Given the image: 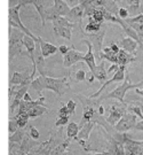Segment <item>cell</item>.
<instances>
[{"label": "cell", "instance_id": "5", "mask_svg": "<svg viewBox=\"0 0 143 155\" xmlns=\"http://www.w3.org/2000/svg\"><path fill=\"white\" fill-rule=\"evenodd\" d=\"M77 24L70 23L64 16L56 17V18L53 20V30L59 36H61L62 38L68 39V40H71L72 31H73V28Z\"/></svg>", "mask_w": 143, "mask_h": 155}, {"label": "cell", "instance_id": "45", "mask_svg": "<svg viewBox=\"0 0 143 155\" xmlns=\"http://www.w3.org/2000/svg\"><path fill=\"white\" fill-rule=\"evenodd\" d=\"M113 1H115V2H116V1H120V0H113Z\"/></svg>", "mask_w": 143, "mask_h": 155}, {"label": "cell", "instance_id": "11", "mask_svg": "<svg viewBox=\"0 0 143 155\" xmlns=\"http://www.w3.org/2000/svg\"><path fill=\"white\" fill-rule=\"evenodd\" d=\"M80 5L84 7L85 16H92L99 7H105L104 0H80Z\"/></svg>", "mask_w": 143, "mask_h": 155}, {"label": "cell", "instance_id": "44", "mask_svg": "<svg viewBox=\"0 0 143 155\" xmlns=\"http://www.w3.org/2000/svg\"><path fill=\"white\" fill-rule=\"evenodd\" d=\"M135 92L138 94H140V95H142L143 97V89L142 90H140V89H135Z\"/></svg>", "mask_w": 143, "mask_h": 155}, {"label": "cell", "instance_id": "40", "mask_svg": "<svg viewBox=\"0 0 143 155\" xmlns=\"http://www.w3.org/2000/svg\"><path fill=\"white\" fill-rule=\"evenodd\" d=\"M104 111H105V109L103 106H99V107H97V114H99V115H104Z\"/></svg>", "mask_w": 143, "mask_h": 155}, {"label": "cell", "instance_id": "7", "mask_svg": "<svg viewBox=\"0 0 143 155\" xmlns=\"http://www.w3.org/2000/svg\"><path fill=\"white\" fill-rule=\"evenodd\" d=\"M127 106H128V104L119 102V101H118V104L111 105L110 108H109V115L104 117L105 121L109 123L110 125L115 127L116 124L118 123V121L121 118V116L125 113H127Z\"/></svg>", "mask_w": 143, "mask_h": 155}, {"label": "cell", "instance_id": "10", "mask_svg": "<svg viewBox=\"0 0 143 155\" xmlns=\"http://www.w3.org/2000/svg\"><path fill=\"white\" fill-rule=\"evenodd\" d=\"M84 55L85 53L83 52H78L77 50H75L73 47L70 48L68 51L65 55H64V59H63V66L65 68H70L73 64H76L77 62H81L84 59Z\"/></svg>", "mask_w": 143, "mask_h": 155}, {"label": "cell", "instance_id": "18", "mask_svg": "<svg viewBox=\"0 0 143 155\" xmlns=\"http://www.w3.org/2000/svg\"><path fill=\"white\" fill-rule=\"evenodd\" d=\"M94 77L97 78V81L104 83L108 78V72L105 70V67H104V60H102L101 63L99 66H96V69H95V72H94Z\"/></svg>", "mask_w": 143, "mask_h": 155}, {"label": "cell", "instance_id": "23", "mask_svg": "<svg viewBox=\"0 0 143 155\" xmlns=\"http://www.w3.org/2000/svg\"><path fill=\"white\" fill-rule=\"evenodd\" d=\"M106 9L105 7H99L96 11L93 13V15H92V18H93L94 21H96V22L99 23H104V11Z\"/></svg>", "mask_w": 143, "mask_h": 155}, {"label": "cell", "instance_id": "43", "mask_svg": "<svg viewBox=\"0 0 143 155\" xmlns=\"http://www.w3.org/2000/svg\"><path fill=\"white\" fill-rule=\"evenodd\" d=\"M24 100H25L27 102H30V101H31V98H30V95H29V94H25V95H24Z\"/></svg>", "mask_w": 143, "mask_h": 155}, {"label": "cell", "instance_id": "32", "mask_svg": "<svg viewBox=\"0 0 143 155\" xmlns=\"http://www.w3.org/2000/svg\"><path fill=\"white\" fill-rule=\"evenodd\" d=\"M64 116H70V115H69V111H68L66 105L62 104V105H61L60 110H59V117H64Z\"/></svg>", "mask_w": 143, "mask_h": 155}, {"label": "cell", "instance_id": "20", "mask_svg": "<svg viewBox=\"0 0 143 155\" xmlns=\"http://www.w3.org/2000/svg\"><path fill=\"white\" fill-rule=\"evenodd\" d=\"M102 25H103L102 23H99V22H96V21H94L93 18L89 16L88 17V23H87V25H86V29H85V32H87V33L97 32V31L101 30Z\"/></svg>", "mask_w": 143, "mask_h": 155}, {"label": "cell", "instance_id": "1", "mask_svg": "<svg viewBox=\"0 0 143 155\" xmlns=\"http://www.w3.org/2000/svg\"><path fill=\"white\" fill-rule=\"evenodd\" d=\"M31 85L39 93H41V91H44V90H50V91L55 92L57 95L65 94L70 87V84L68 82V77L54 78L47 77L45 75H41L37 79H34Z\"/></svg>", "mask_w": 143, "mask_h": 155}, {"label": "cell", "instance_id": "19", "mask_svg": "<svg viewBox=\"0 0 143 155\" xmlns=\"http://www.w3.org/2000/svg\"><path fill=\"white\" fill-rule=\"evenodd\" d=\"M70 143H71V139L66 138L63 143L59 144L57 146H55L53 150H50L49 155H62L66 150H68V147H69Z\"/></svg>", "mask_w": 143, "mask_h": 155}, {"label": "cell", "instance_id": "28", "mask_svg": "<svg viewBox=\"0 0 143 155\" xmlns=\"http://www.w3.org/2000/svg\"><path fill=\"white\" fill-rule=\"evenodd\" d=\"M66 108H68V111H69V115L71 116L76 113V102L73 100H69L66 102Z\"/></svg>", "mask_w": 143, "mask_h": 155}, {"label": "cell", "instance_id": "14", "mask_svg": "<svg viewBox=\"0 0 143 155\" xmlns=\"http://www.w3.org/2000/svg\"><path fill=\"white\" fill-rule=\"evenodd\" d=\"M38 41L40 43V53H41L43 59H46L48 56L55 54L56 52H59V47H56L55 45L49 44L41 38H38Z\"/></svg>", "mask_w": 143, "mask_h": 155}, {"label": "cell", "instance_id": "2", "mask_svg": "<svg viewBox=\"0 0 143 155\" xmlns=\"http://www.w3.org/2000/svg\"><path fill=\"white\" fill-rule=\"evenodd\" d=\"M141 86H143V81L136 84L131 83L129 76H128V74H127L126 76H125V79H124L122 84H120L119 86H117L115 90H112L109 93H105L102 98L97 99V101L105 100V99H116V100H118L119 102H124V99H125V95H126L127 91H129V90H132V89H138V87H141Z\"/></svg>", "mask_w": 143, "mask_h": 155}, {"label": "cell", "instance_id": "36", "mask_svg": "<svg viewBox=\"0 0 143 155\" xmlns=\"http://www.w3.org/2000/svg\"><path fill=\"white\" fill-rule=\"evenodd\" d=\"M30 133H31V137H32L33 139H38L39 138V132H38V130H37L36 127H31Z\"/></svg>", "mask_w": 143, "mask_h": 155}, {"label": "cell", "instance_id": "26", "mask_svg": "<svg viewBox=\"0 0 143 155\" xmlns=\"http://www.w3.org/2000/svg\"><path fill=\"white\" fill-rule=\"evenodd\" d=\"M124 21L127 23H141V24H143V13L138 14V16L132 17V18H126Z\"/></svg>", "mask_w": 143, "mask_h": 155}, {"label": "cell", "instance_id": "24", "mask_svg": "<svg viewBox=\"0 0 143 155\" xmlns=\"http://www.w3.org/2000/svg\"><path fill=\"white\" fill-rule=\"evenodd\" d=\"M127 113H132L134 115H136L138 118L143 120V113H142V106H134V105H128L127 106Z\"/></svg>", "mask_w": 143, "mask_h": 155}, {"label": "cell", "instance_id": "16", "mask_svg": "<svg viewBox=\"0 0 143 155\" xmlns=\"http://www.w3.org/2000/svg\"><path fill=\"white\" fill-rule=\"evenodd\" d=\"M119 45H120V47L122 50L126 51L127 53H129V54H135V51H136V47H138V43L133 38H129V37L121 39Z\"/></svg>", "mask_w": 143, "mask_h": 155}, {"label": "cell", "instance_id": "12", "mask_svg": "<svg viewBox=\"0 0 143 155\" xmlns=\"http://www.w3.org/2000/svg\"><path fill=\"white\" fill-rule=\"evenodd\" d=\"M70 23L73 24H81V21L85 17V13H84V7L80 4L76 7H72L70 8L69 13L64 16Z\"/></svg>", "mask_w": 143, "mask_h": 155}, {"label": "cell", "instance_id": "9", "mask_svg": "<svg viewBox=\"0 0 143 155\" xmlns=\"http://www.w3.org/2000/svg\"><path fill=\"white\" fill-rule=\"evenodd\" d=\"M125 71H126V66H119V69H118L117 71H115V75L112 76V78L105 81L104 83H103V85H102V87H101L97 92H95L94 94H92L89 98H91V99H96L97 97H100V94L106 89V86H109L110 84L116 83V82H121V81H124V79H125Z\"/></svg>", "mask_w": 143, "mask_h": 155}, {"label": "cell", "instance_id": "6", "mask_svg": "<svg viewBox=\"0 0 143 155\" xmlns=\"http://www.w3.org/2000/svg\"><path fill=\"white\" fill-rule=\"evenodd\" d=\"M70 11V7L63 0H53V6L46 8V20H54L56 17L65 16Z\"/></svg>", "mask_w": 143, "mask_h": 155}, {"label": "cell", "instance_id": "3", "mask_svg": "<svg viewBox=\"0 0 143 155\" xmlns=\"http://www.w3.org/2000/svg\"><path fill=\"white\" fill-rule=\"evenodd\" d=\"M84 36L86 37V40H88L92 47H93V53L95 56V60L97 61H102L101 60V53H102V48H103V39L105 37V32H106V27L102 25V28L97 32L87 33L81 30Z\"/></svg>", "mask_w": 143, "mask_h": 155}, {"label": "cell", "instance_id": "37", "mask_svg": "<svg viewBox=\"0 0 143 155\" xmlns=\"http://www.w3.org/2000/svg\"><path fill=\"white\" fill-rule=\"evenodd\" d=\"M109 47H110L111 51H112L113 53H116V54H118V52H119V50H120V47H119L118 45L116 44V43H112V44H111Z\"/></svg>", "mask_w": 143, "mask_h": 155}, {"label": "cell", "instance_id": "22", "mask_svg": "<svg viewBox=\"0 0 143 155\" xmlns=\"http://www.w3.org/2000/svg\"><path fill=\"white\" fill-rule=\"evenodd\" d=\"M47 111H48V109H47L45 106H36V107H33L31 109H29L28 116L34 118V117L40 116V115H43V114L47 113Z\"/></svg>", "mask_w": 143, "mask_h": 155}, {"label": "cell", "instance_id": "8", "mask_svg": "<svg viewBox=\"0 0 143 155\" xmlns=\"http://www.w3.org/2000/svg\"><path fill=\"white\" fill-rule=\"evenodd\" d=\"M136 121H138L136 115H134L132 113H125L113 127L117 132L126 133L134 127V125L136 124Z\"/></svg>", "mask_w": 143, "mask_h": 155}, {"label": "cell", "instance_id": "31", "mask_svg": "<svg viewBox=\"0 0 143 155\" xmlns=\"http://www.w3.org/2000/svg\"><path fill=\"white\" fill-rule=\"evenodd\" d=\"M117 15L120 18H122V20H126V18H128V11H127L126 8H124V7H120L118 9V14Z\"/></svg>", "mask_w": 143, "mask_h": 155}, {"label": "cell", "instance_id": "27", "mask_svg": "<svg viewBox=\"0 0 143 155\" xmlns=\"http://www.w3.org/2000/svg\"><path fill=\"white\" fill-rule=\"evenodd\" d=\"M69 120H70V116H64V117H59V120L55 122V127H62L63 125H68L69 123Z\"/></svg>", "mask_w": 143, "mask_h": 155}, {"label": "cell", "instance_id": "33", "mask_svg": "<svg viewBox=\"0 0 143 155\" xmlns=\"http://www.w3.org/2000/svg\"><path fill=\"white\" fill-rule=\"evenodd\" d=\"M128 24L138 33H143V24H141V23H128Z\"/></svg>", "mask_w": 143, "mask_h": 155}, {"label": "cell", "instance_id": "35", "mask_svg": "<svg viewBox=\"0 0 143 155\" xmlns=\"http://www.w3.org/2000/svg\"><path fill=\"white\" fill-rule=\"evenodd\" d=\"M69 50H70V48H69L66 45H61L60 47H59V52H61V54H63V55H65Z\"/></svg>", "mask_w": 143, "mask_h": 155}, {"label": "cell", "instance_id": "21", "mask_svg": "<svg viewBox=\"0 0 143 155\" xmlns=\"http://www.w3.org/2000/svg\"><path fill=\"white\" fill-rule=\"evenodd\" d=\"M79 132V125L76 122H69L66 127V138L75 139Z\"/></svg>", "mask_w": 143, "mask_h": 155}, {"label": "cell", "instance_id": "46", "mask_svg": "<svg viewBox=\"0 0 143 155\" xmlns=\"http://www.w3.org/2000/svg\"><path fill=\"white\" fill-rule=\"evenodd\" d=\"M104 1H106V0H104Z\"/></svg>", "mask_w": 143, "mask_h": 155}, {"label": "cell", "instance_id": "17", "mask_svg": "<svg viewBox=\"0 0 143 155\" xmlns=\"http://www.w3.org/2000/svg\"><path fill=\"white\" fill-rule=\"evenodd\" d=\"M117 58H118V64L119 66H127L128 63H131V62L136 60L135 54H129V53H127L126 51H124L122 48L119 50L118 54H117Z\"/></svg>", "mask_w": 143, "mask_h": 155}, {"label": "cell", "instance_id": "4", "mask_svg": "<svg viewBox=\"0 0 143 155\" xmlns=\"http://www.w3.org/2000/svg\"><path fill=\"white\" fill-rule=\"evenodd\" d=\"M78 99L80 100L81 105H83V117L79 122V129L83 127L84 124L91 122L93 118L94 114L97 111V107L96 106V101H94V99H91L89 97H85L83 94H76Z\"/></svg>", "mask_w": 143, "mask_h": 155}, {"label": "cell", "instance_id": "38", "mask_svg": "<svg viewBox=\"0 0 143 155\" xmlns=\"http://www.w3.org/2000/svg\"><path fill=\"white\" fill-rule=\"evenodd\" d=\"M118 69H119V64H116V63H112V64H111V67L109 68V69H108V71H106V72L109 74V72H112V71H117Z\"/></svg>", "mask_w": 143, "mask_h": 155}, {"label": "cell", "instance_id": "39", "mask_svg": "<svg viewBox=\"0 0 143 155\" xmlns=\"http://www.w3.org/2000/svg\"><path fill=\"white\" fill-rule=\"evenodd\" d=\"M133 129H134V130H138V131H143V120L141 121V122L136 123Z\"/></svg>", "mask_w": 143, "mask_h": 155}, {"label": "cell", "instance_id": "29", "mask_svg": "<svg viewBox=\"0 0 143 155\" xmlns=\"http://www.w3.org/2000/svg\"><path fill=\"white\" fill-rule=\"evenodd\" d=\"M127 2V5L129 7H132L134 11H138L140 9V6H141V1L140 0H125Z\"/></svg>", "mask_w": 143, "mask_h": 155}, {"label": "cell", "instance_id": "34", "mask_svg": "<svg viewBox=\"0 0 143 155\" xmlns=\"http://www.w3.org/2000/svg\"><path fill=\"white\" fill-rule=\"evenodd\" d=\"M64 2H65L66 5L69 6L70 8H72V7H76V6H78L79 4H80V0H63Z\"/></svg>", "mask_w": 143, "mask_h": 155}, {"label": "cell", "instance_id": "41", "mask_svg": "<svg viewBox=\"0 0 143 155\" xmlns=\"http://www.w3.org/2000/svg\"><path fill=\"white\" fill-rule=\"evenodd\" d=\"M89 155H111V152L109 150H105V152H100V153H93V154H89Z\"/></svg>", "mask_w": 143, "mask_h": 155}, {"label": "cell", "instance_id": "30", "mask_svg": "<svg viewBox=\"0 0 143 155\" xmlns=\"http://www.w3.org/2000/svg\"><path fill=\"white\" fill-rule=\"evenodd\" d=\"M86 76H87V74H86V71L84 70V68L79 69V70L76 72V79H77L78 82L85 81V79H86Z\"/></svg>", "mask_w": 143, "mask_h": 155}, {"label": "cell", "instance_id": "42", "mask_svg": "<svg viewBox=\"0 0 143 155\" xmlns=\"http://www.w3.org/2000/svg\"><path fill=\"white\" fill-rule=\"evenodd\" d=\"M138 44L143 45V33H138Z\"/></svg>", "mask_w": 143, "mask_h": 155}, {"label": "cell", "instance_id": "25", "mask_svg": "<svg viewBox=\"0 0 143 155\" xmlns=\"http://www.w3.org/2000/svg\"><path fill=\"white\" fill-rule=\"evenodd\" d=\"M24 45H25V47H27V50L28 52L30 53V55L32 58V61H33V51H34V39L33 38H30V37H24Z\"/></svg>", "mask_w": 143, "mask_h": 155}, {"label": "cell", "instance_id": "15", "mask_svg": "<svg viewBox=\"0 0 143 155\" xmlns=\"http://www.w3.org/2000/svg\"><path fill=\"white\" fill-rule=\"evenodd\" d=\"M94 127H95V122H94V121H91V122L84 124L83 127L79 129V132H78L77 137L75 138V140H77V141L83 140V141H86V143H87L88 139H89V134H91Z\"/></svg>", "mask_w": 143, "mask_h": 155}, {"label": "cell", "instance_id": "13", "mask_svg": "<svg viewBox=\"0 0 143 155\" xmlns=\"http://www.w3.org/2000/svg\"><path fill=\"white\" fill-rule=\"evenodd\" d=\"M81 43H85L88 47L87 52H86L85 55H84L83 61L87 64L88 69H89V71H91V75L94 76V72H95V69H96V60H95V56H94V53H93V47H92L91 43H89L88 40H86V39H83Z\"/></svg>", "mask_w": 143, "mask_h": 155}]
</instances>
